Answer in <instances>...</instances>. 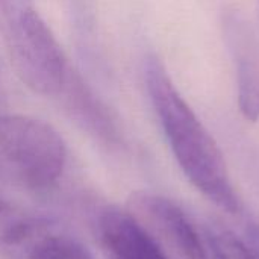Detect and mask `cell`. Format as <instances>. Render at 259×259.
Returning <instances> with one entry per match:
<instances>
[{
    "label": "cell",
    "instance_id": "obj_1",
    "mask_svg": "<svg viewBox=\"0 0 259 259\" xmlns=\"http://www.w3.org/2000/svg\"><path fill=\"white\" fill-rule=\"evenodd\" d=\"M144 80L171 152L185 176L217 206L231 214L240 212L241 203L220 147L153 55L144 62Z\"/></svg>",
    "mask_w": 259,
    "mask_h": 259
},
{
    "label": "cell",
    "instance_id": "obj_2",
    "mask_svg": "<svg viewBox=\"0 0 259 259\" xmlns=\"http://www.w3.org/2000/svg\"><path fill=\"white\" fill-rule=\"evenodd\" d=\"M67 149L47 123L23 115L0 117V179L17 188H50L62 175Z\"/></svg>",
    "mask_w": 259,
    "mask_h": 259
},
{
    "label": "cell",
    "instance_id": "obj_3",
    "mask_svg": "<svg viewBox=\"0 0 259 259\" xmlns=\"http://www.w3.org/2000/svg\"><path fill=\"white\" fill-rule=\"evenodd\" d=\"M0 33L20 79L35 93L58 96L70 67L59 42L33 6Z\"/></svg>",
    "mask_w": 259,
    "mask_h": 259
},
{
    "label": "cell",
    "instance_id": "obj_4",
    "mask_svg": "<svg viewBox=\"0 0 259 259\" xmlns=\"http://www.w3.org/2000/svg\"><path fill=\"white\" fill-rule=\"evenodd\" d=\"M129 212L162 246L181 259H209L208 250L188 219L170 199L138 191L129 199Z\"/></svg>",
    "mask_w": 259,
    "mask_h": 259
},
{
    "label": "cell",
    "instance_id": "obj_5",
    "mask_svg": "<svg viewBox=\"0 0 259 259\" xmlns=\"http://www.w3.org/2000/svg\"><path fill=\"white\" fill-rule=\"evenodd\" d=\"M97 231L108 259H168L161 244L129 211L106 208L99 217Z\"/></svg>",
    "mask_w": 259,
    "mask_h": 259
},
{
    "label": "cell",
    "instance_id": "obj_6",
    "mask_svg": "<svg viewBox=\"0 0 259 259\" xmlns=\"http://www.w3.org/2000/svg\"><path fill=\"white\" fill-rule=\"evenodd\" d=\"M225 33L234 56L238 80V105L250 121L259 120V41L249 23L238 14H228Z\"/></svg>",
    "mask_w": 259,
    "mask_h": 259
},
{
    "label": "cell",
    "instance_id": "obj_7",
    "mask_svg": "<svg viewBox=\"0 0 259 259\" xmlns=\"http://www.w3.org/2000/svg\"><path fill=\"white\" fill-rule=\"evenodd\" d=\"M73 240L55 222L20 220L0 234V255L5 259H59Z\"/></svg>",
    "mask_w": 259,
    "mask_h": 259
},
{
    "label": "cell",
    "instance_id": "obj_8",
    "mask_svg": "<svg viewBox=\"0 0 259 259\" xmlns=\"http://www.w3.org/2000/svg\"><path fill=\"white\" fill-rule=\"evenodd\" d=\"M58 97L65 111L91 135L109 146L123 143L118 120L74 70H68Z\"/></svg>",
    "mask_w": 259,
    "mask_h": 259
},
{
    "label": "cell",
    "instance_id": "obj_9",
    "mask_svg": "<svg viewBox=\"0 0 259 259\" xmlns=\"http://www.w3.org/2000/svg\"><path fill=\"white\" fill-rule=\"evenodd\" d=\"M208 243L217 259H255L243 238L220 226L208 228Z\"/></svg>",
    "mask_w": 259,
    "mask_h": 259
},
{
    "label": "cell",
    "instance_id": "obj_10",
    "mask_svg": "<svg viewBox=\"0 0 259 259\" xmlns=\"http://www.w3.org/2000/svg\"><path fill=\"white\" fill-rule=\"evenodd\" d=\"M30 6V0H0V30Z\"/></svg>",
    "mask_w": 259,
    "mask_h": 259
},
{
    "label": "cell",
    "instance_id": "obj_11",
    "mask_svg": "<svg viewBox=\"0 0 259 259\" xmlns=\"http://www.w3.org/2000/svg\"><path fill=\"white\" fill-rule=\"evenodd\" d=\"M244 243L247 244L249 250L252 252L253 258L259 259V226L258 225H249L246 229V234L243 237Z\"/></svg>",
    "mask_w": 259,
    "mask_h": 259
},
{
    "label": "cell",
    "instance_id": "obj_12",
    "mask_svg": "<svg viewBox=\"0 0 259 259\" xmlns=\"http://www.w3.org/2000/svg\"><path fill=\"white\" fill-rule=\"evenodd\" d=\"M59 259H94L93 255L88 252L87 247H83L79 241L73 240V243L68 246L65 253Z\"/></svg>",
    "mask_w": 259,
    "mask_h": 259
},
{
    "label": "cell",
    "instance_id": "obj_13",
    "mask_svg": "<svg viewBox=\"0 0 259 259\" xmlns=\"http://www.w3.org/2000/svg\"><path fill=\"white\" fill-rule=\"evenodd\" d=\"M2 209H3V205H2V203H0V211H2Z\"/></svg>",
    "mask_w": 259,
    "mask_h": 259
}]
</instances>
